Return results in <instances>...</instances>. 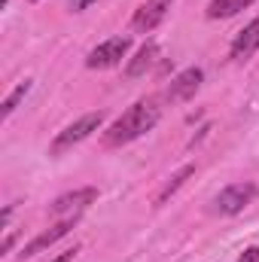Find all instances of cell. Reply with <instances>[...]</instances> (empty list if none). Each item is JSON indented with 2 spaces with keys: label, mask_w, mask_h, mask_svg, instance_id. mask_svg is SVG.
<instances>
[{
  "label": "cell",
  "mask_w": 259,
  "mask_h": 262,
  "mask_svg": "<svg viewBox=\"0 0 259 262\" xmlns=\"http://www.w3.org/2000/svg\"><path fill=\"white\" fill-rule=\"evenodd\" d=\"M201 79H204V73H201V67H186L183 73H177L174 79H171V85H168V92H165V98L171 101V104H180V101H189L195 92L201 89Z\"/></svg>",
  "instance_id": "52a82bcc"
},
{
  "label": "cell",
  "mask_w": 259,
  "mask_h": 262,
  "mask_svg": "<svg viewBox=\"0 0 259 262\" xmlns=\"http://www.w3.org/2000/svg\"><path fill=\"white\" fill-rule=\"evenodd\" d=\"M76 253H79V247H73V250H64L61 256H55L52 262H73V256H76Z\"/></svg>",
  "instance_id": "9a60e30c"
},
{
  "label": "cell",
  "mask_w": 259,
  "mask_h": 262,
  "mask_svg": "<svg viewBox=\"0 0 259 262\" xmlns=\"http://www.w3.org/2000/svg\"><path fill=\"white\" fill-rule=\"evenodd\" d=\"M159 119H162L159 98H140V101H134L128 110L104 131V143H107V146L131 143V140H137V137H143L146 131L156 128Z\"/></svg>",
  "instance_id": "6da1fadb"
},
{
  "label": "cell",
  "mask_w": 259,
  "mask_h": 262,
  "mask_svg": "<svg viewBox=\"0 0 259 262\" xmlns=\"http://www.w3.org/2000/svg\"><path fill=\"white\" fill-rule=\"evenodd\" d=\"M92 201H98V189H95V186L73 189V192H67V195L55 198L52 207H49V213H52V216H76V213H82Z\"/></svg>",
  "instance_id": "8992f818"
},
{
  "label": "cell",
  "mask_w": 259,
  "mask_h": 262,
  "mask_svg": "<svg viewBox=\"0 0 259 262\" xmlns=\"http://www.w3.org/2000/svg\"><path fill=\"white\" fill-rule=\"evenodd\" d=\"M131 49V40L128 37H110L104 43H98L89 55H85V67L92 70H107V67H116Z\"/></svg>",
  "instance_id": "3957f363"
},
{
  "label": "cell",
  "mask_w": 259,
  "mask_h": 262,
  "mask_svg": "<svg viewBox=\"0 0 259 262\" xmlns=\"http://www.w3.org/2000/svg\"><path fill=\"white\" fill-rule=\"evenodd\" d=\"M156 58H159V43H156V40H146V43H143V46L134 52V58L125 64V76H128V79L143 76L149 67L156 64Z\"/></svg>",
  "instance_id": "30bf717a"
},
{
  "label": "cell",
  "mask_w": 259,
  "mask_h": 262,
  "mask_svg": "<svg viewBox=\"0 0 259 262\" xmlns=\"http://www.w3.org/2000/svg\"><path fill=\"white\" fill-rule=\"evenodd\" d=\"M241 262H259V247H247L241 253Z\"/></svg>",
  "instance_id": "5bb4252c"
},
{
  "label": "cell",
  "mask_w": 259,
  "mask_h": 262,
  "mask_svg": "<svg viewBox=\"0 0 259 262\" xmlns=\"http://www.w3.org/2000/svg\"><path fill=\"white\" fill-rule=\"evenodd\" d=\"M92 3H95V0H70V9H73V12H82V9L92 6Z\"/></svg>",
  "instance_id": "2e32d148"
},
{
  "label": "cell",
  "mask_w": 259,
  "mask_h": 262,
  "mask_svg": "<svg viewBox=\"0 0 259 262\" xmlns=\"http://www.w3.org/2000/svg\"><path fill=\"white\" fill-rule=\"evenodd\" d=\"M28 92H31V79L18 82V85H15V89H12L9 95H6V101H3V110H0V113H3V119H9V116L15 113V107H18V104L25 101V95H28Z\"/></svg>",
  "instance_id": "4fadbf2b"
},
{
  "label": "cell",
  "mask_w": 259,
  "mask_h": 262,
  "mask_svg": "<svg viewBox=\"0 0 259 262\" xmlns=\"http://www.w3.org/2000/svg\"><path fill=\"white\" fill-rule=\"evenodd\" d=\"M168 9H171V0H146V3H140L137 12L131 15V31H134V34H149V31H156V28L165 21Z\"/></svg>",
  "instance_id": "5b68a950"
},
{
  "label": "cell",
  "mask_w": 259,
  "mask_h": 262,
  "mask_svg": "<svg viewBox=\"0 0 259 262\" xmlns=\"http://www.w3.org/2000/svg\"><path fill=\"white\" fill-rule=\"evenodd\" d=\"M192 174H195V168H192V165H183V168H180V171H177V174H174V177H171L168 183H165V189L159 192L156 204H165V201H168V198L174 195V192H177V189H180V186H183V183H186L189 177H192Z\"/></svg>",
  "instance_id": "7c38bea8"
},
{
  "label": "cell",
  "mask_w": 259,
  "mask_h": 262,
  "mask_svg": "<svg viewBox=\"0 0 259 262\" xmlns=\"http://www.w3.org/2000/svg\"><path fill=\"white\" fill-rule=\"evenodd\" d=\"M6 3H9V0H0V6H6Z\"/></svg>",
  "instance_id": "e0dca14e"
},
{
  "label": "cell",
  "mask_w": 259,
  "mask_h": 262,
  "mask_svg": "<svg viewBox=\"0 0 259 262\" xmlns=\"http://www.w3.org/2000/svg\"><path fill=\"white\" fill-rule=\"evenodd\" d=\"M31 3H37V0H31Z\"/></svg>",
  "instance_id": "ac0fdd59"
},
{
  "label": "cell",
  "mask_w": 259,
  "mask_h": 262,
  "mask_svg": "<svg viewBox=\"0 0 259 262\" xmlns=\"http://www.w3.org/2000/svg\"><path fill=\"white\" fill-rule=\"evenodd\" d=\"M76 220H79V213H76V216H64V220H61V223H55V226H52L49 232L37 235V238H34L31 244H25V247H21V259H28V256H37V253H43L46 247H52L55 241H61L67 232H70V229L76 226Z\"/></svg>",
  "instance_id": "ba28073f"
},
{
  "label": "cell",
  "mask_w": 259,
  "mask_h": 262,
  "mask_svg": "<svg viewBox=\"0 0 259 262\" xmlns=\"http://www.w3.org/2000/svg\"><path fill=\"white\" fill-rule=\"evenodd\" d=\"M250 3H256V0H210L207 3V18H229L235 12L247 9Z\"/></svg>",
  "instance_id": "8fae6325"
},
{
  "label": "cell",
  "mask_w": 259,
  "mask_h": 262,
  "mask_svg": "<svg viewBox=\"0 0 259 262\" xmlns=\"http://www.w3.org/2000/svg\"><path fill=\"white\" fill-rule=\"evenodd\" d=\"M253 52H259V15L250 25H244V31H238V37H235V43H232V49H229V58L241 64V61H247Z\"/></svg>",
  "instance_id": "9c48e42d"
},
{
  "label": "cell",
  "mask_w": 259,
  "mask_h": 262,
  "mask_svg": "<svg viewBox=\"0 0 259 262\" xmlns=\"http://www.w3.org/2000/svg\"><path fill=\"white\" fill-rule=\"evenodd\" d=\"M256 198V186L253 183H232V186H226L220 195H217V213H226V216H235V213H241L250 201Z\"/></svg>",
  "instance_id": "277c9868"
},
{
  "label": "cell",
  "mask_w": 259,
  "mask_h": 262,
  "mask_svg": "<svg viewBox=\"0 0 259 262\" xmlns=\"http://www.w3.org/2000/svg\"><path fill=\"white\" fill-rule=\"evenodd\" d=\"M101 122H104V113H85V116H79V119L70 122L64 131H58V137L52 140L49 152H52V156H61V152H67V149H73V146L82 143L92 131L101 128Z\"/></svg>",
  "instance_id": "7a4b0ae2"
}]
</instances>
